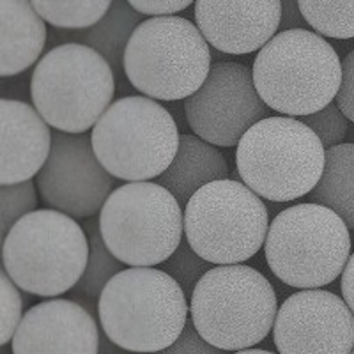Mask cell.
Here are the masks:
<instances>
[{
  "instance_id": "obj_18",
  "label": "cell",
  "mask_w": 354,
  "mask_h": 354,
  "mask_svg": "<svg viewBox=\"0 0 354 354\" xmlns=\"http://www.w3.org/2000/svg\"><path fill=\"white\" fill-rule=\"evenodd\" d=\"M0 75L17 77L39 62L48 41L46 20L30 0H0Z\"/></svg>"
},
{
  "instance_id": "obj_34",
  "label": "cell",
  "mask_w": 354,
  "mask_h": 354,
  "mask_svg": "<svg viewBox=\"0 0 354 354\" xmlns=\"http://www.w3.org/2000/svg\"><path fill=\"white\" fill-rule=\"evenodd\" d=\"M100 354H135V353H129V351H126V349H122V347L115 346V344H113L105 333H101V337H100Z\"/></svg>"
},
{
  "instance_id": "obj_1",
  "label": "cell",
  "mask_w": 354,
  "mask_h": 354,
  "mask_svg": "<svg viewBox=\"0 0 354 354\" xmlns=\"http://www.w3.org/2000/svg\"><path fill=\"white\" fill-rule=\"evenodd\" d=\"M101 331L115 346L153 354L176 342L188 324L189 303L176 278L158 268H126L97 299Z\"/></svg>"
},
{
  "instance_id": "obj_17",
  "label": "cell",
  "mask_w": 354,
  "mask_h": 354,
  "mask_svg": "<svg viewBox=\"0 0 354 354\" xmlns=\"http://www.w3.org/2000/svg\"><path fill=\"white\" fill-rule=\"evenodd\" d=\"M0 185H15L32 179L43 169L52 151V126L34 106L11 97L0 101Z\"/></svg>"
},
{
  "instance_id": "obj_31",
  "label": "cell",
  "mask_w": 354,
  "mask_h": 354,
  "mask_svg": "<svg viewBox=\"0 0 354 354\" xmlns=\"http://www.w3.org/2000/svg\"><path fill=\"white\" fill-rule=\"evenodd\" d=\"M144 17H170L195 4V0H128Z\"/></svg>"
},
{
  "instance_id": "obj_26",
  "label": "cell",
  "mask_w": 354,
  "mask_h": 354,
  "mask_svg": "<svg viewBox=\"0 0 354 354\" xmlns=\"http://www.w3.org/2000/svg\"><path fill=\"white\" fill-rule=\"evenodd\" d=\"M36 189L37 186L32 179L15 185H0V221L4 236L25 214L36 211L39 194Z\"/></svg>"
},
{
  "instance_id": "obj_36",
  "label": "cell",
  "mask_w": 354,
  "mask_h": 354,
  "mask_svg": "<svg viewBox=\"0 0 354 354\" xmlns=\"http://www.w3.org/2000/svg\"><path fill=\"white\" fill-rule=\"evenodd\" d=\"M351 354H354V349H353V353H351Z\"/></svg>"
},
{
  "instance_id": "obj_23",
  "label": "cell",
  "mask_w": 354,
  "mask_h": 354,
  "mask_svg": "<svg viewBox=\"0 0 354 354\" xmlns=\"http://www.w3.org/2000/svg\"><path fill=\"white\" fill-rule=\"evenodd\" d=\"M53 28H87L109 12L113 0H30Z\"/></svg>"
},
{
  "instance_id": "obj_14",
  "label": "cell",
  "mask_w": 354,
  "mask_h": 354,
  "mask_svg": "<svg viewBox=\"0 0 354 354\" xmlns=\"http://www.w3.org/2000/svg\"><path fill=\"white\" fill-rule=\"evenodd\" d=\"M273 342L278 354H351L353 310L330 290L301 289L278 306Z\"/></svg>"
},
{
  "instance_id": "obj_11",
  "label": "cell",
  "mask_w": 354,
  "mask_h": 354,
  "mask_svg": "<svg viewBox=\"0 0 354 354\" xmlns=\"http://www.w3.org/2000/svg\"><path fill=\"white\" fill-rule=\"evenodd\" d=\"M268 230V207L243 181L209 183L185 205V238L211 264L248 261L264 246Z\"/></svg>"
},
{
  "instance_id": "obj_9",
  "label": "cell",
  "mask_w": 354,
  "mask_h": 354,
  "mask_svg": "<svg viewBox=\"0 0 354 354\" xmlns=\"http://www.w3.org/2000/svg\"><path fill=\"white\" fill-rule=\"evenodd\" d=\"M91 138L101 165L126 183L158 179L170 167L181 142L172 113L147 96L113 101Z\"/></svg>"
},
{
  "instance_id": "obj_24",
  "label": "cell",
  "mask_w": 354,
  "mask_h": 354,
  "mask_svg": "<svg viewBox=\"0 0 354 354\" xmlns=\"http://www.w3.org/2000/svg\"><path fill=\"white\" fill-rule=\"evenodd\" d=\"M308 27L324 37L353 39L354 0H299Z\"/></svg>"
},
{
  "instance_id": "obj_29",
  "label": "cell",
  "mask_w": 354,
  "mask_h": 354,
  "mask_svg": "<svg viewBox=\"0 0 354 354\" xmlns=\"http://www.w3.org/2000/svg\"><path fill=\"white\" fill-rule=\"evenodd\" d=\"M153 354H227V351L220 349V347H214L213 344L207 342V340L195 330L194 322L188 321V324H186V328L183 330V333L179 335V338H177L172 346Z\"/></svg>"
},
{
  "instance_id": "obj_22",
  "label": "cell",
  "mask_w": 354,
  "mask_h": 354,
  "mask_svg": "<svg viewBox=\"0 0 354 354\" xmlns=\"http://www.w3.org/2000/svg\"><path fill=\"white\" fill-rule=\"evenodd\" d=\"M85 232L88 236V261L75 290L88 299H100L106 283L124 270V262L119 261L106 246L101 234L100 218H88L85 221Z\"/></svg>"
},
{
  "instance_id": "obj_33",
  "label": "cell",
  "mask_w": 354,
  "mask_h": 354,
  "mask_svg": "<svg viewBox=\"0 0 354 354\" xmlns=\"http://www.w3.org/2000/svg\"><path fill=\"white\" fill-rule=\"evenodd\" d=\"M340 290H342L344 301L349 305L354 314V252L351 254L349 261L344 268L342 277H340Z\"/></svg>"
},
{
  "instance_id": "obj_7",
  "label": "cell",
  "mask_w": 354,
  "mask_h": 354,
  "mask_svg": "<svg viewBox=\"0 0 354 354\" xmlns=\"http://www.w3.org/2000/svg\"><path fill=\"white\" fill-rule=\"evenodd\" d=\"M264 255L280 282L321 289L342 277L351 257L349 227L326 205H290L270 223Z\"/></svg>"
},
{
  "instance_id": "obj_15",
  "label": "cell",
  "mask_w": 354,
  "mask_h": 354,
  "mask_svg": "<svg viewBox=\"0 0 354 354\" xmlns=\"http://www.w3.org/2000/svg\"><path fill=\"white\" fill-rule=\"evenodd\" d=\"M100 330L91 310L75 299L41 301L24 314L12 354H100Z\"/></svg>"
},
{
  "instance_id": "obj_4",
  "label": "cell",
  "mask_w": 354,
  "mask_h": 354,
  "mask_svg": "<svg viewBox=\"0 0 354 354\" xmlns=\"http://www.w3.org/2000/svg\"><path fill=\"white\" fill-rule=\"evenodd\" d=\"M277 314V292L270 280L243 264L211 268L189 298L195 330L227 353L261 344L273 331Z\"/></svg>"
},
{
  "instance_id": "obj_2",
  "label": "cell",
  "mask_w": 354,
  "mask_h": 354,
  "mask_svg": "<svg viewBox=\"0 0 354 354\" xmlns=\"http://www.w3.org/2000/svg\"><path fill=\"white\" fill-rule=\"evenodd\" d=\"M254 82L274 112L303 117L335 101L342 61L324 36L308 28L280 30L255 55Z\"/></svg>"
},
{
  "instance_id": "obj_35",
  "label": "cell",
  "mask_w": 354,
  "mask_h": 354,
  "mask_svg": "<svg viewBox=\"0 0 354 354\" xmlns=\"http://www.w3.org/2000/svg\"><path fill=\"white\" fill-rule=\"evenodd\" d=\"M232 354H274V353H271V351H266V349H255V347H250V349L234 351Z\"/></svg>"
},
{
  "instance_id": "obj_10",
  "label": "cell",
  "mask_w": 354,
  "mask_h": 354,
  "mask_svg": "<svg viewBox=\"0 0 354 354\" xmlns=\"http://www.w3.org/2000/svg\"><path fill=\"white\" fill-rule=\"evenodd\" d=\"M100 227L119 261L131 268H154L181 245L185 214L165 186L135 181L109 195L100 213Z\"/></svg>"
},
{
  "instance_id": "obj_21",
  "label": "cell",
  "mask_w": 354,
  "mask_h": 354,
  "mask_svg": "<svg viewBox=\"0 0 354 354\" xmlns=\"http://www.w3.org/2000/svg\"><path fill=\"white\" fill-rule=\"evenodd\" d=\"M308 198L330 207L354 229V142L326 149L324 172Z\"/></svg>"
},
{
  "instance_id": "obj_5",
  "label": "cell",
  "mask_w": 354,
  "mask_h": 354,
  "mask_svg": "<svg viewBox=\"0 0 354 354\" xmlns=\"http://www.w3.org/2000/svg\"><path fill=\"white\" fill-rule=\"evenodd\" d=\"M4 271L24 292L57 298L75 289L88 261V236L77 218L36 209L4 236Z\"/></svg>"
},
{
  "instance_id": "obj_16",
  "label": "cell",
  "mask_w": 354,
  "mask_h": 354,
  "mask_svg": "<svg viewBox=\"0 0 354 354\" xmlns=\"http://www.w3.org/2000/svg\"><path fill=\"white\" fill-rule=\"evenodd\" d=\"M280 0H195V25L216 52L248 55L280 32Z\"/></svg>"
},
{
  "instance_id": "obj_20",
  "label": "cell",
  "mask_w": 354,
  "mask_h": 354,
  "mask_svg": "<svg viewBox=\"0 0 354 354\" xmlns=\"http://www.w3.org/2000/svg\"><path fill=\"white\" fill-rule=\"evenodd\" d=\"M142 12L129 4L128 0H113L109 12L97 24L87 28H55L53 37L64 43L87 44L105 57L112 66L115 77L124 71V53L135 28L142 24Z\"/></svg>"
},
{
  "instance_id": "obj_19",
  "label": "cell",
  "mask_w": 354,
  "mask_h": 354,
  "mask_svg": "<svg viewBox=\"0 0 354 354\" xmlns=\"http://www.w3.org/2000/svg\"><path fill=\"white\" fill-rule=\"evenodd\" d=\"M229 179V163L216 145L197 135H181L179 149L169 169L156 179L170 194L186 205L202 186Z\"/></svg>"
},
{
  "instance_id": "obj_28",
  "label": "cell",
  "mask_w": 354,
  "mask_h": 354,
  "mask_svg": "<svg viewBox=\"0 0 354 354\" xmlns=\"http://www.w3.org/2000/svg\"><path fill=\"white\" fill-rule=\"evenodd\" d=\"M20 287L12 282L9 274L2 271L0 274V292H2V333L0 344L8 346L17 333L24 319V299H21Z\"/></svg>"
},
{
  "instance_id": "obj_6",
  "label": "cell",
  "mask_w": 354,
  "mask_h": 354,
  "mask_svg": "<svg viewBox=\"0 0 354 354\" xmlns=\"http://www.w3.org/2000/svg\"><path fill=\"white\" fill-rule=\"evenodd\" d=\"M115 73L105 57L82 43L44 53L32 71V105L53 129L85 133L113 103Z\"/></svg>"
},
{
  "instance_id": "obj_25",
  "label": "cell",
  "mask_w": 354,
  "mask_h": 354,
  "mask_svg": "<svg viewBox=\"0 0 354 354\" xmlns=\"http://www.w3.org/2000/svg\"><path fill=\"white\" fill-rule=\"evenodd\" d=\"M214 268L209 261L202 259L201 255L192 248V245L188 243V239H183L181 245L177 246V250L163 262V270L170 274L172 278H176V282L183 287L186 298H192L194 294L195 286L198 283L202 277H204L207 271Z\"/></svg>"
},
{
  "instance_id": "obj_3",
  "label": "cell",
  "mask_w": 354,
  "mask_h": 354,
  "mask_svg": "<svg viewBox=\"0 0 354 354\" xmlns=\"http://www.w3.org/2000/svg\"><path fill=\"white\" fill-rule=\"evenodd\" d=\"M326 147L298 117L270 115L239 140V179L261 198L290 202L308 195L321 179Z\"/></svg>"
},
{
  "instance_id": "obj_27",
  "label": "cell",
  "mask_w": 354,
  "mask_h": 354,
  "mask_svg": "<svg viewBox=\"0 0 354 354\" xmlns=\"http://www.w3.org/2000/svg\"><path fill=\"white\" fill-rule=\"evenodd\" d=\"M299 121L305 122L312 131L321 138L322 145L330 149L335 145L344 144L349 133V119L344 115L337 101H331L330 105L321 109L319 112L310 113V115L298 117Z\"/></svg>"
},
{
  "instance_id": "obj_8",
  "label": "cell",
  "mask_w": 354,
  "mask_h": 354,
  "mask_svg": "<svg viewBox=\"0 0 354 354\" xmlns=\"http://www.w3.org/2000/svg\"><path fill=\"white\" fill-rule=\"evenodd\" d=\"M211 66V44L201 28L176 15L142 21L124 53L128 82L156 101H181L195 94Z\"/></svg>"
},
{
  "instance_id": "obj_12",
  "label": "cell",
  "mask_w": 354,
  "mask_h": 354,
  "mask_svg": "<svg viewBox=\"0 0 354 354\" xmlns=\"http://www.w3.org/2000/svg\"><path fill=\"white\" fill-rule=\"evenodd\" d=\"M270 110L257 93L254 71L232 61L214 62L202 87L185 100L188 126L216 147H238L252 126L270 117Z\"/></svg>"
},
{
  "instance_id": "obj_32",
  "label": "cell",
  "mask_w": 354,
  "mask_h": 354,
  "mask_svg": "<svg viewBox=\"0 0 354 354\" xmlns=\"http://www.w3.org/2000/svg\"><path fill=\"white\" fill-rule=\"evenodd\" d=\"M282 4V21L280 30H290V28H306V20L303 17L299 0H280Z\"/></svg>"
},
{
  "instance_id": "obj_30",
  "label": "cell",
  "mask_w": 354,
  "mask_h": 354,
  "mask_svg": "<svg viewBox=\"0 0 354 354\" xmlns=\"http://www.w3.org/2000/svg\"><path fill=\"white\" fill-rule=\"evenodd\" d=\"M344 115L354 124V50L347 53L342 61V84L335 97Z\"/></svg>"
},
{
  "instance_id": "obj_13",
  "label": "cell",
  "mask_w": 354,
  "mask_h": 354,
  "mask_svg": "<svg viewBox=\"0 0 354 354\" xmlns=\"http://www.w3.org/2000/svg\"><path fill=\"white\" fill-rule=\"evenodd\" d=\"M115 177L101 165L85 133H53L50 156L36 176L39 197L50 209L93 218L113 192Z\"/></svg>"
}]
</instances>
